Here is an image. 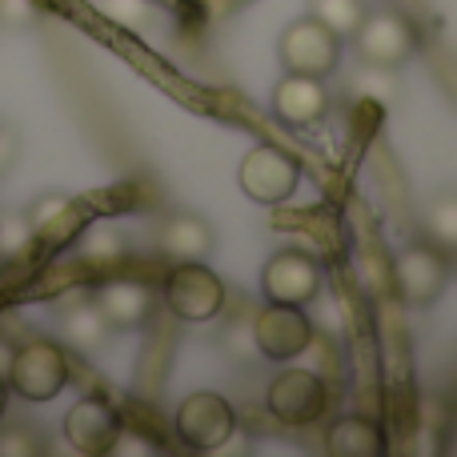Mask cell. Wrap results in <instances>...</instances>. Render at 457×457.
Returning <instances> with one entry per match:
<instances>
[{
	"label": "cell",
	"mask_w": 457,
	"mask_h": 457,
	"mask_svg": "<svg viewBox=\"0 0 457 457\" xmlns=\"http://www.w3.org/2000/svg\"><path fill=\"white\" fill-rule=\"evenodd\" d=\"M165 305L177 321H213L225 309V281L205 261H177L165 277Z\"/></svg>",
	"instance_id": "2"
},
{
	"label": "cell",
	"mask_w": 457,
	"mask_h": 457,
	"mask_svg": "<svg viewBox=\"0 0 457 457\" xmlns=\"http://www.w3.org/2000/svg\"><path fill=\"white\" fill-rule=\"evenodd\" d=\"M265 405L281 426H293V429L313 426V421H321L325 410H329V386L309 370H285V373H277L273 386H269Z\"/></svg>",
	"instance_id": "9"
},
{
	"label": "cell",
	"mask_w": 457,
	"mask_h": 457,
	"mask_svg": "<svg viewBox=\"0 0 457 457\" xmlns=\"http://www.w3.org/2000/svg\"><path fill=\"white\" fill-rule=\"evenodd\" d=\"M120 437V413L104 397H80L64 413V442L85 457L112 453V442Z\"/></svg>",
	"instance_id": "11"
},
{
	"label": "cell",
	"mask_w": 457,
	"mask_h": 457,
	"mask_svg": "<svg viewBox=\"0 0 457 457\" xmlns=\"http://www.w3.org/2000/svg\"><path fill=\"white\" fill-rule=\"evenodd\" d=\"M237 181H241L245 197L257 201V205H281L301 185V161L293 153L277 149V145H257V149L245 153Z\"/></svg>",
	"instance_id": "5"
},
{
	"label": "cell",
	"mask_w": 457,
	"mask_h": 457,
	"mask_svg": "<svg viewBox=\"0 0 457 457\" xmlns=\"http://www.w3.org/2000/svg\"><path fill=\"white\" fill-rule=\"evenodd\" d=\"M177 437L197 453H221L228 437H237V413L221 394L197 389L177 405Z\"/></svg>",
	"instance_id": "6"
},
{
	"label": "cell",
	"mask_w": 457,
	"mask_h": 457,
	"mask_svg": "<svg viewBox=\"0 0 457 457\" xmlns=\"http://www.w3.org/2000/svg\"><path fill=\"white\" fill-rule=\"evenodd\" d=\"M325 453L329 457H386V429L373 418L349 413V418L329 426V434H325Z\"/></svg>",
	"instance_id": "15"
},
{
	"label": "cell",
	"mask_w": 457,
	"mask_h": 457,
	"mask_svg": "<svg viewBox=\"0 0 457 457\" xmlns=\"http://www.w3.org/2000/svg\"><path fill=\"white\" fill-rule=\"evenodd\" d=\"M29 228H32V241L40 245H69L85 228V205L72 197H61V193L40 197L29 213Z\"/></svg>",
	"instance_id": "14"
},
{
	"label": "cell",
	"mask_w": 457,
	"mask_h": 457,
	"mask_svg": "<svg viewBox=\"0 0 457 457\" xmlns=\"http://www.w3.org/2000/svg\"><path fill=\"white\" fill-rule=\"evenodd\" d=\"M93 305L109 329L133 333L153 317V289L145 281H137V277H112V281H104L96 289Z\"/></svg>",
	"instance_id": "12"
},
{
	"label": "cell",
	"mask_w": 457,
	"mask_h": 457,
	"mask_svg": "<svg viewBox=\"0 0 457 457\" xmlns=\"http://www.w3.org/2000/svg\"><path fill=\"white\" fill-rule=\"evenodd\" d=\"M213 249V228L197 213H173L161 225V253L173 261H201Z\"/></svg>",
	"instance_id": "16"
},
{
	"label": "cell",
	"mask_w": 457,
	"mask_h": 457,
	"mask_svg": "<svg viewBox=\"0 0 457 457\" xmlns=\"http://www.w3.org/2000/svg\"><path fill=\"white\" fill-rule=\"evenodd\" d=\"M8 394H12V389H8L4 373H0V418H4V410H8Z\"/></svg>",
	"instance_id": "22"
},
{
	"label": "cell",
	"mask_w": 457,
	"mask_h": 457,
	"mask_svg": "<svg viewBox=\"0 0 457 457\" xmlns=\"http://www.w3.org/2000/svg\"><path fill=\"white\" fill-rule=\"evenodd\" d=\"M8 361H12V349H8V345H4V341H0V373H4V370H8Z\"/></svg>",
	"instance_id": "23"
},
{
	"label": "cell",
	"mask_w": 457,
	"mask_h": 457,
	"mask_svg": "<svg viewBox=\"0 0 457 457\" xmlns=\"http://www.w3.org/2000/svg\"><path fill=\"white\" fill-rule=\"evenodd\" d=\"M426 228L442 253H457V193H445L426 209Z\"/></svg>",
	"instance_id": "19"
},
{
	"label": "cell",
	"mask_w": 457,
	"mask_h": 457,
	"mask_svg": "<svg viewBox=\"0 0 457 457\" xmlns=\"http://www.w3.org/2000/svg\"><path fill=\"white\" fill-rule=\"evenodd\" d=\"M273 112L285 125H317L329 112V93L317 77H301V72H285V80H277L273 88Z\"/></svg>",
	"instance_id": "13"
},
{
	"label": "cell",
	"mask_w": 457,
	"mask_h": 457,
	"mask_svg": "<svg viewBox=\"0 0 457 457\" xmlns=\"http://www.w3.org/2000/svg\"><path fill=\"white\" fill-rule=\"evenodd\" d=\"M321 285H325L321 261L305 249H281L261 269V293H265V301H277V305H297V309L313 305Z\"/></svg>",
	"instance_id": "7"
},
{
	"label": "cell",
	"mask_w": 457,
	"mask_h": 457,
	"mask_svg": "<svg viewBox=\"0 0 457 457\" xmlns=\"http://www.w3.org/2000/svg\"><path fill=\"white\" fill-rule=\"evenodd\" d=\"M253 341L269 361H293L313 345V325H309L305 309L269 301V309H261L253 321Z\"/></svg>",
	"instance_id": "10"
},
{
	"label": "cell",
	"mask_w": 457,
	"mask_h": 457,
	"mask_svg": "<svg viewBox=\"0 0 457 457\" xmlns=\"http://www.w3.org/2000/svg\"><path fill=\"white\" fill-rule=\"evenodd\" d=\"M341 45L345 40L333 29H325L317 16H301L277 40V56H281L285 72H301V77H333L341 64Z\"/></svg>",
	"instance_id": "3"
},
{
	"label": "cell",
	"mask_w": 457,
	"mask_h": 457,
	"mask_svg": "<svg viewBox=\"0 0 457 457\" xmlns=\"http://www.w3.org/2000/svg\"><path fill=\"white\" fill-rule=\"evenodd\" d=\"M349 40H353L361 64L386 72L410 64L413 53H418V29L402 12H365V21L357 24V32Z\"/></svg>",
	"instance_id": "4"
},
{
	"label": "cell",
	"mask_w": 457,
	"mask_h": 457,
	"mask_svg": "<svg viewBox=\"0 0 457 457\" xmlns=\"http://www.w3.org/2000/svg\"><path fill=\"white\" fill-rule=\"evenodd\" d=\"M309 8L317 16V21L325 24V29H333L341 40H349L357 32V24L365 21V4L361 0H309Z\"/></svg>",
	"instance_id": "17"
},
{
	"label": "cell",
	"mask_w": 457,
	"mask_h": 457,
	"mask_svg": "<svg viewBox=\"0 0 457 457\" xmlns=\"http://www.w3.org/2000/svg\"><path fill=\"white\" fill-rule=\"evenodd\" d=\"M32 245V228H29V217H8L4 225H0V253H8V257H16V253H24Z\"/></svg>",
	"instance_id": "20"
},
{
	"label": "cell",
	"mask_w": 457,
	"mask_h": 457,
	"mask_svg": "<svg viewBox=\"0 0 457 457\" xmlns=\"http://www.w3.org/2000/svg\"><path fill=\"white\" fill-rule=\"evenodd\" d=\"M69 357L56 341H24L12 349V361L4 370V381L16 397L24 402H53L64 386H69Z\"/></svg>",
	"instance_id": "1"
},
{
	"label": "cell",
	"mask_w": 457,
	"mask_h": 457,
	"mask_svg": "<svg viewBox=\"0 0 457 457\" xmlns=\"http://www.w3.org/2000/svg\"><path fill=\"white\" fill-rule=\"evenodd\" d=\"M12 453H40V445L29 442L24 429H12V434L0 437V457H12Z\"/></svg>",
	"instance_id": "21"
},
{
	"label": "cell",
	"mask_w": 457,
	"mask_h": 457,
	"mask_svg": "<svg viewBox=\"0 0 457 457\" xmlns=\"http://www.w3.org/2000/svg\"><path fill=\"white\" fill-rule=\"evenodd\" d=\"M394 285L405 305L413 309L434 305L445 293V285H450V257L437 245H426V241L405 245L394 261Z\"/></svg>",
	"instance_id": "8"
},
{
	"label": "cell",
	"mask_w": 457,
	"mask_h": 457,
	"mask_svg": "<svg viewBox=\"0 0 457 457\" xmlns=\"http://www.w3.org/2000/svg\"><path fill=\"white\" fill-rule=\"evenodd\" d=\"M64 337L80 349H96L104 337H109V325L96 313V305H77L64 313Z\"/></svg>",
	"instance_id": "18"
}]
</instances>
